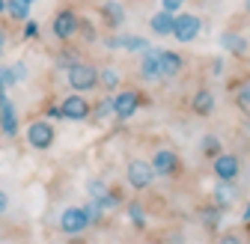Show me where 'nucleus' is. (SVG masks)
I'll return each instance as SVG.
<instances>
[{"label": "nucleus", "mask_w": 250, "mask_h": 244, "mask_svg": "<svg viewBox=\"0 0 250 244\" xmlns=\"http://www.w3.org/2000/svg\"><path fill=\"white\" fill-rule=\"evenodd\" d=\"M149 164H152L155 176H161V179H173V176L182 173V158L176 155L173 149H155Z\"/></svg>", "instance_id": "4"}, {"label": "nucleus", "mask_w": 250, "mask_h": 244, "mask_svg": "<svg viewBox=\"0 0 250 244\" xmlns=\"http://www.w3.org/2000/svg\"><path fill=\"white\" fill-rule=\"evenodd\" d=\"M119 69H113V66H104V69H99V86L104 89V93H116L119 89Z\"/></svg>", "instance_id": "21"}, {"label": "nucleus", "mask_w": 250, "mask_h": 244, "mask_svg": "<svg viewBox=\"0 0 250 244\" xmlns=\"http://www.w3.org/2000/svg\"><path fill=\"white\" fill-rule=\"evenodd\" d=\"M110 104H113V119L116 122H128L140 110V93L137 89H116Z\"/></svg>", "instance_id": "3"}, {"label": "nucleus", "mask_w": 250, "mask_h": 244, "mask_svg": "<svg viewBox=\"0 0 250 244\" xmlns=\"http://www.w3.org/2000/svg\"><path fill=\"white\" fill-rule=\"evenodd\" d=\"M3 51H6V33L0 30V57H3Z\"/></svg>", "instance_id": "32"}, {"label": "nucleus", "mask_w": 250, "mask_h": 244, "mask_svg": "<svg viewBox=\"0 0 250 244\" xmlns=\"http://www.w3.org/2000/svg\"><path fill=\"white\" fill-rule=\"evenodd\" d=\"M66 81L75 93H92L99 86V69L89 63H69L66 66Z\"/></svg>", "instance_id": "1"}, {"label": "nucleus", "mask_w": 250, "mask_h": 244, "mask_svg": "<svg viewBox=\"0 0 250 244\" xmlns=\"http://www.w3.org/2000/svg\"><path fill=\"white\" fill-rule=\"evenodd\" d=\"M200 30H203V21H200V15H194V12H179V15H173V39L176 42H182V45H188V42H194L197 36H200Z\"/></svg>", "instance_id": "2"}, {"label": "nucleus", "mask_w": 250, "mask_h": 244, "mask_svg": "<svg viewBox=\"0 0 250 244\" xmlns=\"http://www.w3.org/2000/svg\"><path fill=\"white\" fill-rule=\"evenodd\" d=\"M107 48L110 51H119V36H107Z\"/></svg>", "instance_id": "31"}, {"label": "nucleus", "mask_w": 250, "mask_h": 244, "mask_svg": "<svg viewBox=\"0 0 250 244\" xmlns=\"http://www.w3.org/2000/svg\"><path fill=\"white\" fill-rule=\"evenodd\" d=\"M102 21H104V27L110 30V33L122 30V24H125V6L119 3V0H104V3H102Z\"/></svg>", "instance_id": "14"}, {"label": "nucleus", "mask_w": 250, "mask_h": 244, "mask_svg": "<svg viewBox=\"0 0 250 244\" xmlns=\"http://www.w3.org/2000/svg\"><path fill=\"white\" fill-rule=\"evenodd\" d=\"M6 208H9V197L0 191V215H6Z\"/></svg>", "instance_id": "30"}, {"label": "nucleus", "mask_w": 250, "mask_h": 244, "mask_svg": "<svg viewBox=\"0 0 250 244\" xmlns=\"http://www.w3.org/2000/svg\"><path fill=\"white\" fill-rule=\"evenodd\" d=\"M211 173L214 179H224V182H235L241 176V158L235 155V152H221V155L211 158Z\"/></svg>", "instance_id": "7"}, {"label": "nucleus", "mask_w": 250, "mask_h": 244, "mask_svg": "<svg viewBox=\"0 0 250 244\" xmlns=\"http://www.w3.org/2000/svg\"><path fill=\"white\" fill-rule=\"evenodd\" d=\"M214 104H217V99H214V93H211L208 86L194 89V96H191V113L194 116H200V119L211 116L214 113Z\"/></svg>", "instance_id": "12"}, {"label": "nucleus", "mask_w": 250, "mask_h": 244, "mask_svg": "<svg viewBox=\"0 0 250 244\" xmlns=\"http://www.w3.org/2000/svg\"><path fill=\"white\" fill-rule=\"evenodd\" d=\"M54 140H57V134H54V125H51V122H45V119L30 122V128H27V143L33 146V149L45 152V149L54 146Z\"/></svg>", "instance_id": "10"}, {"label": "nucleus", "mask_w": 250, "mask_h": 244, "mask_svg": "<svg viewBox=\"0 0 250 244\" xmlns=\"http://www.w3.org/2000/svg\"><path fill=\"white\" fill-rule=\"evenodd\" d=\"M140 81H146V83H158L161 81V51L158 48H146L143 51V57H140Z\"/></svg>", "instance_id": "11"}, {"label": "nucleus", "mask_w": 250, "mask_h": 244, "mask_svg": "<svg viewBox=\"0 0 250 244\" xmlns=\"http://www.w3.org/2000/svg\"><path fill=\"white\" fill-rule=\"evenodd\" d=\"M217 224H221V208H217V205L206 208V211H203V226H208V229H217Z\"/></svg>", "instance_id": "26"}, {"label": "nucleus", "mask_w": 250, "mask_h": 244, "mask_svg": "<svg viewBox=\"0 0 250 244\" xmlns=\"http://www.w3.org/2000/svg\"><path fill=\"white\" fill-rule=\"evenodd\" d=\"M107 113H113V104H110V96H107V99H104V102H102V104H99L96 110H92V116H89V119H107Z\"/></svg>", "instance_id": "28"}, {"label": "nucleus", "mask_w": 250, "mask_h": 244, "mask_svg": "<svg viewBox=\"0 0 250 244\" xmlns=\"http://www.w3.org/2000/svg\"><path fill=\"white\" fill-rule=\"evenodd\" d=\"M27 3H36V0H27Z\"/></svg>", "instance_id": "36"}, {"label": "nucleus", "mask_w": 250, "mask_h": 244, "mask_svg": "<svg viewBox=\"0 0 250 244\" xmlns=\"http://www.w3.org/2000/svg\"><path fill=\"white\" fill-rule=\"evenodd\" d=\"M221 152H224V143H221V137H217V134H203L200 137V155L203 158H214V155H221Z\"/></svg>", "instance_id": "20"}, {"label": "nucleus", "mask_w": 250, "mask_h": 244, "mask_svg": "<svg viewBox=\"0 0 250 244\" xmlns=\"http://www.w3.org/2000/svg\"><path fill=\"white\" fill-rule=\"evenodd\" d=\"M6 9V0H0V12H3Z\"/></svg>", "instance_id": "35"}, {"label": "nucleus", "mask_w": 250, "mask_h": 244, "mask_svg": "<svg viewBox=\"0 0 250 244\" xmlns=\"http://www.w3.org/2000/svg\"><path fill=\"white\" fill-rule=\"evenodd\" d=\"M78 24H81V18H78L72 9H60V12H54V18H51V33H54L60 42H72V39L78 36Z\"/></svg>", "instance_id": "6"}, {"label": "nucleus", "mask_w": 250, "mask_h": 244, "mask_svg": "<svg viewBox=\"0 0 250 244\" xmlns=\"http://www.w3.org/2000/svg\"><path fill=\"white\" fill-rule=\"evenodd\" d=\"M221 48L229 51L232 57H247L250 54V39L241 36V33H235V30H227V33L221 36Z\"/></svg>", "instance_id": "15"}, {"label": "nucleus", "mask_w": 250, "mask_h": 244, "mask_svg": "<svg viewBox=\"0 0 250 244\" xmlns=\"http://www.w3.org/2000/svg\"><path fill=\"white\" fill-rule=\"evenodd\" d=\"M146 48H149V39H143V36H119V51L143 54Z\"/></svg>", "instance_id": "22"}, {"label": "nucleus", "mask_w": 250, "mask_h": 244, "mask_svg": "<svg viewBox=\"0 0 250 244\" xmlns=\"http://www.w3.org/2000/svg\"><path fill=\"white\" fill-rule=\"evenodd\" d=\"M149 30L158 39H164V36H170L173 33V12H167V9H158L152 18H149Z\"/></svg>", "instance_id": "18"}, {"label": "nucleus", "mask_w": 250, "mask_h": 244, "mask_svg": "<svg viewBox=\"0 0 250 244\" xmlns=\"http://www.w3.org/2000/svg\"><path fill=\"white\" fill-rule=\"evenodd\" d=\"M232 102L244 116H250V78H244L232 86Z\"/></svg>", "instance_id": "19"}, {"label": "nucleus", "mask_w": 250, "mask_h": 244, "mask_svg": "<svg viewBox=\"0 0 250 244\" xmlns=\"http://www.w3.org/2000/svg\"><path fill=\"white\" fill-rule=\"evenodd\" d=\"M185 69V60L176 51H161V81H176Z\"/></svg>", "instance_id": "16"}, {"label": "nucleus", "mask_w": 250, "mask_h": 244, "mask_svg": "<svg viewBox=\"0 0 250 244\" xmlns=\"http://www.w3.org/2000/svg\"><path fill=\"white\" fill-rule=\"evenodd\" d=\"M104 194H107L104 179H89V182H86V197H89V200H96V203H99Z\"/></svg>", "instance_id": "24"}, {"label": "nucleus", "mask_w": 250, "mask_h": 244, "mask_svg": "<svg viewBox=\"0 0 250 244\" xmlns=\"http://www.w3.org/2000/svg\"><path fill=\"white\" fill-rule=\"evenodd\" d=\"M60 116L62 119H72V122H86L92 116V104L83 99V96H66L60 102Z\"/></svg>", "instance_id": "9"}, {"label": "nucleus", "mask_w": 250, "mask_h": 244, "mask_svg": "<svg viewBox=\"0 0 250 244\" xmlns=\"http://www.w3.org/2000/svg\"><path fill=\"white\" fill-rule=\"evenodd\" d=\"M211 200H214V205L221 208V211L232 208V205L238 203V188H235V182L217 179V185H214V191H211Z\"/></svg>", "instance_id": "13"}, {"label": "nucleus", "mask_w": 250, "mask_h": 244, "mask_svg": "<svg viewBox=\"0 0 250 244\" xmlns=\"http://www.w3.org/2000/svg\"><path fill=\"white\" fill-rule=\"evenodd\" d=\"M244 218H247V221H250V205H247V208H244Z\"/></svg>", "instance_id": "34"}, {"label": "nucleus", "mask_w": 250, "mask_h": 244, "mask_svg": "<svg viewBox=\"0 0 250 244\" xmlns=\"http://www.w3.org/2000/svg\"><path fill=\"white\" fill-rule=\"evenodd\" d=\"M128 221H131L137 229L146 226V208H143L140 203H128Z\"/></svg>", "instance_id": "25"}, {"label": "nucleus", "mask_w": 250, "mask_h": 244, "mask_svg": "<svg viewBox=\"0 0 250 244\" xmlns=\"http://www.w3.org/2000/svg\"><path fill=\"white\" fill-rule=\"evenodd\" d=\"M6 12H9L15 21H27L30 3H27V0H6Z\"/></svg>", "instance_id": "23"}, {"label": "nucleus", "mask_w": 250, "mask_h": 244, "mask_svg": "<svg viewBox=\"0 0 250 244\" xmlns=\"http://www.w3.org/2000/svg\"><path fill=\"white\" fill-rule=\"evenodd\" d=\"M78 33H81L86 42H96V36H99V33H96V27H92L89 21H83V18H81V24H78Z\"/></svg>", "instance_id": "27"}, {"label": "nucleus", "mask_w": 250, "mask_h": 244, "mask_svg": "<svg viewBox=\"0 0 250 244\" xmlns=\"http://www.w3.org/2000/svg\"><path fill=\"white\" fill-rule=\"evenodd\" d=\"M244 15H250V0H244Z\"/></svg>", "instance_id": "33"}, {"label": "nucleus", "mask_w": 250, "mask_h": 244, "mask_svg": "<svg viewBox=\"0 0 250 244\" xmlns=\"http://www.w3.org/2000/svg\"><path fill=\"white\" fill-rule=\"evenodd\" d=\"M188 3V0H161V9H167V12H182V6Z\"/></svg>", "instance_id": "29"}, {"label": "nucleus", "mask_w": 250, "mask_h": 244, "mask_svg": "<svg viewBox=\"0 0 250 244\" xmlns=\"http://www.w3.org/2000/svg\"><path fill=\"white\" fill-rule=\"evenodd\" d=\"M0 125H3V134L6 137H15V131H18V116H15V107L6 99V93H0Z\"/></svg>", "instance_id": "17"}, {"label": "nucleus", "mask_w": 250, "mask_h": 244, "mask_svg": "<svg viewBox=\"0 0 250 244\" xmlns=\"http://www.w3.org/2000/svg\"><path fill=\"white\" fill-rule=\"evenodd\" d=\"M57 226H60V232H66V235H78V232H86V229H89V218H86L83 205L62 208V215H60Z\"/></svg>", "instance_id": "8"}, {"label": "nucleus", "mask_w": 250, "mask_h": 244, "mask_svg": "<svg viewBox=\"0 0 250 244\" xmlns=\"http://www.w3.org/2000/svg\"><path fill=\"white\" fill-rule=\"evenodd\" d=\"M125 182H128V188H134V191L152 188V182H155L152 164H149V161H140V158L128 161V167H125Z\"/></svg>", "instance_id": "5"}]
</instances>
